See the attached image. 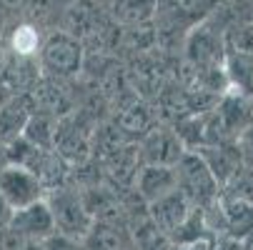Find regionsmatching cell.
Segmentation results:
<instances>
[{
	"label": "cell",
	"instance_id": "6da1fadb",
	"mask_svg": "<svg viewBox=\"0 0 253 250\" xmlns=\"http://www.w3.org/2000/svg\"><path fill=\"white\" fill-rule=\"evenodd\" d=\"M223 0H158V10L153 18L158 45H183L186 33L206 20Z\"/></svg>",
	"mask_w": 253,
	"mask_h": 250
},
{
	"label": "cell",
	"instance_id": "7a4b0ae2",
	"mask_svg": "<svg viewBox=\"0 0 253 250\" xmlns=\"http://www.w3.org/2000/svg\"><path fill=\"white\" fill-rule=\"evenodd\" d=\"M38 63L45 78L55 80H76L83 75L85 65V48L81 40L63 30H50L43 35L38 50Z\"/></svg>",
	"mask_w": 253,
	"mask_h": 250
},
{
	"label": "cell",
	"instance_id": "3957f363",
	"mask_svg": "<svg viewBox=\"0 0 253 250\" xmlns=\"http://www.w3.org/2000/svg\"><path fill=\"white\" fill-rule=\"evenodd\" d=\"M175 173V188L186 195V200L203 210L211 203H215V198L221 195V185L213 178V173L208 170V165L203 163V158L193 150H186L178 158V163L173 165Z\"/></svg>",
	"mask_w": 253,
	"mask_h": 250
},
{
	"label": "cell",
	"instance_id": "277c9868",
	"mask_svg": "<svg viewBox=\"0 0 253 250\" xmlns=\"http://www.w3.org/2000/svg\"><path fill=\"white\" fill-rule=\"evenodd\" d=\"M45 203L50 208V215L55 223V233L73 238V240H83L93 225V218L83 203V195L78 188L65 185L58 190L45 193Z\"/></svg>",
	"mask_w": 253,
	"mask_h": 250
},
{
	"label": "cell",
	"instance_id": "5b68a950",
	"mask_svg": "<svg viewBox=\"0 0 253 250\" xmlns=\"http://www.w3.org/2000/svg\"><path fill=\"white\" fill-rule=\"evenodd\" d=\"M28 95L33 103V113H45L58 120L78 108V90H73V80H55L43 75Z\"/></svg>",
	"mask_w": 253,
	"mask_h": 250
},
{
	"label": "cell",
	"instance_id": "8992f818",
	"mask_svg": "<svg viewBox=\"0 0 253 250\" xmlns=\"http://www.w3.org/2000/svg\"><path fill=\"white\" fill-rule=\"evenodd\" d=\"M41 198H45V190L41 180L35 178V173L20 165H10V163L0 168V200L10 210L25 208Z\"/></svg>",
	"mask_w": 253,
	"mask_h": 250
},
{
	"label": "cell",
	"instance_id": "52a82bcc",
	"mask_svg": "<svg viewBox=\"0 0 253 250\" xmlns=\"http://www.w3.org/2000/svg\"><path fill=\"white\" fill-rule=\"evenodd\" d=\"M8 233H13L20 240H35V243H43L50 235H55V223H53V215H50V208H48L45 198L35 200L25 208L10 210Z\"/></svg>",
	"mask_w": 253,
	"mask_h": 250
},
{
	"label": "cell",
	"instance_id": "ba28073f",
	"mask_svg": "<svg viewBox=\"0 0 253 250\" xmlns=\"http://www.w3.org/2000/svg\"><path fill=\"white\" fill-rule=\"evenodd\" d=\"M138 155L140 163H148V165H168L173 168L178 163V158L186 153L183 143L175 135V130L168 123H158L153 130H148L138 143Z\"/></svg>",
	"mask_w": 253,
	"mask_h": 250
},
{
	"label": "cell",
	"instance_id": "9c48e42d",
	"mask_svg": "<svg viewBox=\"0 0 253 250\" xmlns=\"http://www.w3.org/2000/svg\"><path fill=\"white\" fill-rule=\"evenodd\" d=\"M161 123L158 108L146 100V98H133L128 103H123L113 115V125L116 130L128 140V143H138L148 130H153Z\"/></svg>",
	"mask_w": 253,
	"mask_h": 250
},
{
	"label": "cell",
	"instance_id": "30bf717a",
	"mask_svg": "<svg viewBox=\"0 0 253 250\" xmlns=\"http://www.w3.org/2000/svg\"><path fill=\"white\" fill-rule=\"evenodd\" d=\"M43 78V70L38 55H18L3 50V68H0V85L10 95H28L38 80Z\"/></svg>",
	"mask_w": 253,
	"mask_h": 250
},
{
	"label": "cell",
	"instance_id": "8fae6325",
	"mask_svg": "<svg viewBox=\"0 0 253 250\" xmlns=\"http://www.w3.org/2000/svg\"><path fill=\"white\" fill-rule=\"evenodd\" d=\"M146 210H148V218L156 223V228H158L166 238H170L180 225L186 223V218L193 213V205L186 200L183 193L175 188V190L166 193L163 198L148 203Z\"/></svg>",
	"mask_w": 253,
	"mask_h": 250
},
{
	"label": "cell",
	"instance_id": "7c38bea8",
	"mask_svg": "<svg viewBox=\"0 0 253 250\" xmlns=\"http://www.w3.org/2000/svg\"><path fill=\"white\" fill-rule=\"evenodd\" d=\"M175 190V173L168 165H148L143 163L135 173L133 180V193L143 200V203H153L158 198H163L166 193Z\"/></svg>",
	"mask_w": 253,
	"mask_h": 250
},
{
	"label": "cell",
	"instance_id": "4fadbf2b",
	"mask_svg": "<svg viewBox=\"0 0 253 250\" xmlns=\"http://www.w3.org/2000/svg\"><path fill=\"white\" fill-rule=\"evenodd\" d=\"M193 153H198L203 158V163L208 165V170L213 173V178L218 180L221 188L231 180L233 173L243 165L236 140H231V143H215V145H203V148H198Z\"/></svg>",
	"mask_w": 253,
	"mask_h": 250
},
{
	"label": "cell",
	"instance_id": "5bb4252c",
	"mask_svg": "<svg viewBox=\"0 0 253 250\" xmlns=\"http://www.w3.org/2000/svg\"><path fill=\"white\" fill-rule=\"evenodd\" d=\"M33 115L30 95H10L0 105V145L23 138V130Z\"/></svg>",
	"mask_w": 253,
	"mask_h": 250
},
{
	"label": "cell",
	"instance_id": "9a60e30c",
	"mask_svg": "<svg viewBox=\"0 0 253 250\" xmlns=\"http://www.w3.org/2000/svg\"><path fill=\"white\" fill-rule=\"evenodd\" d=\"M158 10V0H108L105 13L118 28L148 25Z\"/></svg>",
	"mask_w": 253,
	"mask_h": 250
},
{
	"label": "cell",
	"instance_id": "2e32d148",
	"mask_svg": "<svg viewBox=\"0 0 253 250\" xmlns=\"http://www.w3.org/2000/svg\"><path fill=\"white\" fill-rule=\"evenodd\" d=\"M81 243L85 250H135L128 228L111 223H93Z\"/></svg>",
	"mask_w": 253,
	"mask_h": 250
},
{
	"label": "cell",
	"instance_id": "e0dca14e",
	"mask_svg": "<svg viewBox=\"0 0 253 250\" xmlns=\"http://www.w3.org/2000/svg\"><path fill=\"white\" fill-rule=\"evenodd\" d=\"M73 0H28L25 5V20L33 23L38 30L50 33L60 28V20L65 15V10L70 8Z\"/></svg>",
	"mask_w": 253,
	"mask_h": 250
},
{
	"label": "cell",
	"instance_id": "ac0fdd59",
	"mask_svg": "<svg viewBox=\"0 0 253 250\" xmlns=\"http://www.w3.org/2000/svg\"><path fill=\"white\" fill-rule=\"evenodd\" d=\"M55 128H58V118L45 115V113H33L25 130H23V138L30 143V145L41 148V150H53Z\"/></svg>",
	"mask_w": 253,
	"mask_h": 250
},
{
	"label": "cell",
	"instance_id": "d6986e66",
	"mask_svg": "<svg viewBox=\"0 0 253 250\" xmlns=\"http://www.w3.org/2000/svg\"><path fill=\"white\" fill-rule=\"evenodd\" d=\"M221 193H226V195H231V198H238V200L253 205V168L241 165V168L233 173L231 180L221 188Z\"/></svg>",
	"mask_w": 253,
	"mask_h": 250
},
{
	"label": "cell",
	"instance_id": "ffe728a7",
	"mask_svg": "<svg viewBox=\"0 0 253 250\" xmlns=\"http://www.w3.org/2000/svg\"><path fill=\"white\" fill-rule=\"evenodd\" d=\"M236 145H238V150H241L243 165L253 168V123H251L248 128L241 130V135L236 138Z\"/></svg>",
	"mask_w": 253,
	"mask_h": 250
},
{
	"label": "cell",
	"instance_id": "44dd1931",
	"mask_svg": "<svg viewBox=\"0 0 253 250\" xmlns=\"http://www.w3.org/2000/svg\"><path fill=\"white\" fill-rule=\"evenodd\" d=\"M43 250H85L81 240L65 238V235H50L48 240H43Z\"/></svg>",
	"mask_w": 253,
	"mask_h": 250
},
{
	"label": "cell",
	"instance_id": "7402d4cb",
	"mask_svg": "<svg viewBox=\"0 0 253 250\" xmlns=\"http://www.w3.org/2000/svg\"><path fill=\"white\" fill-rule=\"evenodd\" d=\"M25 5H28V0H0V8H3L10 18H23Z\"/></svg>",
	"mask_w": 253,
	"mask_h": 250
},
{
	"label": "cell",
	"instance_id": "603a6c76",
	"mask_svg": "<svg viewBox=\"0 0 253 250\" xmlns=\"http://www.w3.org/2000/svg\"><path fill=\"white\" fill-rule=\"evenodd\" d=\"M213 250H243V243L241 240H233L228 235H215Z\"/></svg>",
	"mask_w": 253,
	"mask_h": 250
},
{
	"label": "cell",
	"instance_id": "cb8c5ba5",
	"mask_svg": "<svg viewBox=\"0 0 253 250\" xmlns=\"http://www.w3.org/2000/svg\"><path fill=\"white\" fill-rule=\"evenodd\" d=\"M15 20H20V18H10L3 8H0V45H3L5 35H8V30H10V25H13Z\"/></svg>",
	"mask_w": 253,
	"mask_h": 250
},
{
	"label": "cell",
	"instance_id": "d4e9b609",
	"mask_svg": "<svg viewBox=\"0 0 253 250\" xmlns=\"http://www.w3.org/2000/svg\"><path fill=\"white\" fill-rule=\"evenodd\" d=\"M10 250H43V243H35V240H20L10 248Z\"/></svg>",
	"mask_w": 253,
	"mask_h": 250
},
{
	"label": "cell",
	"instance_id": "484cf974",
	"mask_svg": "<svg viewBox=\"0 0 253 250\" xmlns=\"http://www.w3.org/2000/svg\"><path fill=\"white\" fill-rule=\"evenodd\" d=\"M8 218H10V208L0 200V235H3L5 228H8Z\"/></svg>",
	"mask_w": 253,
	"mask_h": 250
},
{
	"label": "cell",
	"instance_id": "4316f807",
	"mask_svg": "<svg viewBox=\"0 0 253 250\" xmlns=\"http://www.w3.org/2000/svg\"><path fill=\"white\" fill-rule=\"evenodd\" d=\"M8 98H10V93H8V90H5L3 85H0V105H3V103H5Z\"/></svg>",
	"mask_w": 253,
	"mask_h": 250
},
{
	"label": "cell",
	"instance_id": "83f0119b",
	"mask_svg": "<svg viewBox=\"0 0 253 250\" xmlns=\"http://www.w3.org/2000/svg\"><path fill=\"white\" fill-rule=\"evenodd\" d=\"M243 250H253V240H248V243H243Z\"/></svg>",
	"mask_w": 253,
	"mask_h": 250
},
{
	"label": "cell",
	"instance_id": "f1b7e54d",
	"mask_svg": "<svg viewBox=\"0 0 253 250\" xmlns=\"http://www.w3.org/2000/svg\"><path fill=\"white\" fill-rule=\"evenodd\" d=\"M248 95L253 98V78H251V85H248Z\"/></svg>",
	"mask_w": 253,
	"mask_h": 250
},
{
	"label": "cell",
	"instance_id": "f546056e",
	"mask_svg": "<svg viewBox=\"0 0 253 250\" xmlns=\"http://www.w3.org/2000/svg\"><path fill=\"white\" fill-rule=\"evenodd\" d=\"M0 68H3V48H0Z\"/></svg>",
	"mask_w": 253,
	"mask_h": 250
},
{
	"label": "cell",
	"instance_id": "4dcf8cb0",
	"mask_svg": "<svg viewBox=\"0 0 253 250\" xmlns=\"http://www.w3.org/2000/svg\"><path fill=\"white\" fill-rule=\"evenodd\" d=\"M100 3H108V0H100Z\"/></svg>",
	"mask_w": 253,
	"mask_h": 250
}]
</instances>
